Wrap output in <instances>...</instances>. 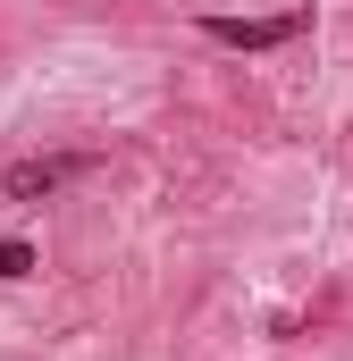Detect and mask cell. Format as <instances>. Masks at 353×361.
Here are the masks:
<instances>
[{"instance_id":"6da1fadb","label":"cell","mask_w":353,"mask_h":361,"mask_svg":"<svg viewBox=\"0 0 353 361\" xmlns=\"http://www.w3.org/2000/svg\"><path fill=\"white\" fill-rule=\"evenodd\" d=\"M303 25H311V8H286V17H202V34L227 42V51H277V42H294Z\"/></svg>"},{"instance_id":"7a4b0ae2","label":"cell","mask_w":353,"mask_h":361,"mask_svg":"<svg viewBox=\"0 0 353 361\" xmlns=\"http://www.w3.org/2000/svg\"><path fill=\"white\" fill-rule=\"evenodd\" d=\"M76 169H85V160H8L0 193H8V202H42V193H59Z\"/></svg>"},{"instance_id":"3957f363","label":"cell","mask_w":353,"mask_h":361,"mask_svg":"<svg viewBox=\"0 0 353 361\" xmlns=\"http://www.w3.org/2000/svg\"><path fill=\"white\" fill-rule=\"evenodd\" d=\"M17 277H34V244L25 235H0V286H17Z\"/></svg>"}]
</instances>
